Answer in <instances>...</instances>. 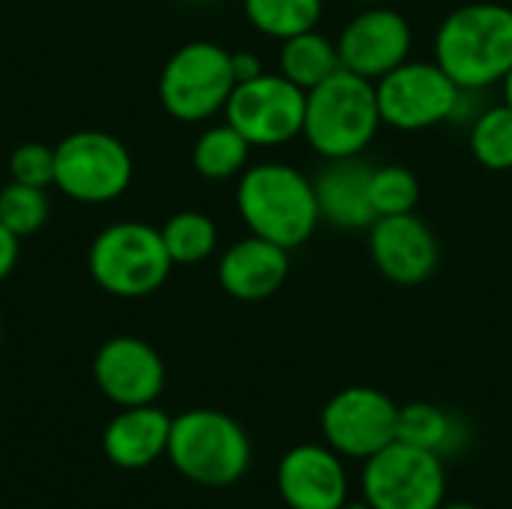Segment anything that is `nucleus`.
Listing matches in <instances>:
<instances>
[{"mask_svg":"<svg viewBox=\"0 0 512 509\" xmlns=\"http://www.w3.org/2000/svg\"><path fill=\"white\" fill-rule=\"evenodd\" d=\"M165 249L177 264L189 267V264H201L213 255L216 243H219V228L216 222L201 213V210H180L174 216L165 219V225L159 228Z\"/></svg>","mask_w":512,"mask_h":509,"instance_id":"23","label":"nucleus"},{"mask_svg":"<svg viewBox=\"0 0 512 509\" xmlns=\"http://www.w3.org/2000/svg\"><path fill=\"white\" fill-rule=\"evenodd\" d=\"M384 126L423 132L456 120L462 87L435 60H405L375 81Z\"/></svg>","mask_w":512,"mask_h":509,"instance_id":"8","label":"nucleus"},{"mask_svg":"<svg viewBox=\"0 0 512 509\" xmlns=\"http://www.w3.org/2000/svg\"><path fill=\"white\" fill-rule=\"evenodd\" d=\"M342 69V60H339V45L318 33L315 30H306L300 36H291L282 42V51H279V72L294 81L297 87L303 90H312L318 87L321 81H327L330 75H336Z\"/></svg>","mask_w":512,"mask_h":509,"instance_id":"19","label":"nucleus"},{"mask_svg":"<svg viewBox=\"0 0 512 509\" xmlns=\"http://www.w3.org/2000/svg\"><path fill=\"white\" fill-rule=\"evenodd\" d=\"M474 159L489 171H510L512 168V108L507 102L483 108L471 120L468 135Z\"/></svg>","mask_w":512,"mask_h":509,"instance_id":"24","label":"nucleus"},{"mask_svg":"<svg viewBox=\"0 0 512 509\" xmlns=\"http://www.w3.org/2000/svg\"><path fill=\"white\" fill-rule=\"evenodd\" d=\"M336 45H339L342 69L378 81L408 60L414 33L402 12L369 3L345 24Z\"/></svg>","mask_w":512,"mask_h":509,"instance_id":"12","label":"nucleus"},{"mask_svg":"<svg viewBox=\"0 0 512 509\" xmlns=\"http://www.w3.org/2000/svg\"><path fill=\"white\" fill-rule=\"evenodd\" d=\"M0 348H3V327H0Z\"/></svg>","mask_w":512,"mask_h":509,"instance_id":"34","label":"nucleus"},{"mask_svg":"<svg viewBox=\"0 0 512 509\" xmlns=\"http://www.w3.org/2000/svg\"><path fill=\"white\" fill-rule=\"evenodd\" d=\"M357 3H381V0H357Z\"/></svg>","mask_w":512,"mask_h":509,"instance_id":"33","label":"nucleus"},{"mask_svg":"<svg viewBox=\"0 0 512 509\" xmlns=\"http://www.w3.org/2000/svg\"><path fill=\"white\" fill-rule=\"evenodd\" d=\"M276 486L291 509H342L348 504V474L333 447H291L279 462Z\"/></svg>","mask_w":512,"mask_h":509,"instance_id":"15","label":"nucleus"},{"mask_svg":"<svg viewBox=\"0 0 512 509\" xmlns=\"http://www.w3.org/2000/svg\"><path fill=\"white\" fill-rule=\"evenodd\" d=\"M237 213L249 234L300 249L321 225L315 183L288 162L249 165L237 180Z\"/></svg>","mask_w":512,"mask_h":509,"instance_id":"1","label":"nucleus"},{"mask_svg":"<svg viewBox=\"0 0 512 509\" xmlns=\"http://www.w3.org/2000/svg\"><path fill=\"white\" fill-rule=\"evenodd\" d=\"M186 3H198V6H204V3H213V0H186Z\"/></svg>","mask_w":512,"mask_h":509,"instance_id":"32","label":"nucleus"},{"mask_svg":"<svg viewBox=\"0 0 512 509\" xmlns=\"http://www.w3.org/2000/svg\"><path fill=\"white\" fill-rule=\"evenodd\" d=\"M171 420L156 405L120 408L102 432V453L111 465L123 471H141L168 453Z\"/></svg>","mask_w":512,"mask_h":509,"instance_id":"18","label":"nucleus"},{"mask_svg":"<svg viewBox=\"0 0 512 509\" xmlns=\"http://www.w3.org/2000/svg\"><path fill=\"white\" fill-rule=\"evenodd\" d=\"M435 63L462 87L486 90L512 69V6L465 3L435 33Z\"/></svg>","mask_w":512,"mask_h":509,"instance_id":"2","label":"nucleus"},{"mask_svg":"<svg viewBox=\"0 0 512 509\" xmlns=\"http://www.w3.org/2000/svg\"><path fill=\"white\" fill-rule=\"evenodd\" d=\"M231 69H234V78H237V84H240V81L258 78V75L264 72V63H261V57L252 54V51H231Z\"/></svg>","mask_w":512,"mask_h":509,"instance_id":"29","label":"nucleus"},{"mask_svg":"<svg viewBox=\"0 0 512 509\" xmlns=\"http://www.w3.org/2000/svg\"><path fill=\"white\" fill-rule=\"evenodd\" d=\"M51 216V201L42 186H27L9 180L0 189V225H6L18 240L36 234Z\"/></svg>","mask_w":512,"mask_h":509,"instance_id":"25","label":"nucleus"},{"mask_svg":"<svg viewBox=\"0 0 512 509\" xmlns=\"http://www.w3.org/2000/svg\"><path fill=\"white\" fill-rule=\"evenodd\" d=\"M399 405L375 387H345L321 411L327 447L345 459H372L396 441Z\"/></svg>","mask_w":512,"mask_h":509,"instance_id":"11","label":"nucleus"},{"mask_svg":"<svg viewBox=\"0 0 512 509\" xmlns=\"http://www.w3.org/2000/svg\"><path fill=\"white\" fill-rule=\"evenodd\" d=\"M18 255H21V240L6 225H0V282L15 270Z\"/></svg>","mask_w":512,"mask_h":509,"instance_id":"28","label":"nucleus"},{"mask_svg":"<svg viewBox=\"0 0 512 509\" xmlns=\"http://www.w3.org/2000/svg\"><path fill=\"white\" fill-rule=\"evenodd\" d=\"M222 114L252 147H282L303 135L306 90L282 72H261L231 90Z\"/></svg>","mask_w":512,"mask_h":509,"instance_id":"10","label":"nucleus"},{"mask_svg":"<svg viewBox=\"0 0 512 509\" xmlns=\"http://www.w3.org/2000/svg\"><path fill=\"white\" fill-rule=\"evenodd\" d=\"M132 183V153L99 129H81L54 144V186L78 204L117 201Z\"/></svg>","mask_w":512,"mask_h":509,"instance_id":"7","label":"nucleus"},{"mask_svg":"<svg viewBox=\"0 0 512 509\" xmlns=\"http://www.w3.org/2000/svg\"><path fill=\"white\" fill-rule=\"evenodd\" d=\"M165 456L189 483L225 489L246 477L252 465V444L234 417L213 408H192L171 420Z\"/></svg>","mask_w":512,"mask_h":509,"instance_id":"4","label":"nucleus"},{"mask_svg":"<svg viewBox=\"0 0 512 509\" xmlns=\"http://www.w3.org/2000/svg\"><path fill=\"white\" fill-rule=\"evenodd\" d=\"M93 381L117 408L156 405L165 390V363L138 336H114L93 357Z\"/></svg>","mask_w":512,"mask_h":509,"instance_id":"13","label":"nucleus"},{"mask_svg":"<svg viewBox=\"0 0 512 509\" xmlns=\"http://www.w3.org/2000/svg\"><path fill=\"white\" fill-rule=\"evenodd\" d=\"M372 165L360 156L327 159L315 183L321 222L339 231H369L375 222V210L369 201Z\"/></svg>","mask_w":512,"mask_h":509,"instance_id":"17","label":"nucleus"},{"mask_svg":"<svg viewBox=\"0 0 512 509\" xmlns=\"http://www.w3.org/2000/svg\"><path fill=\"white\" fill-rule=\"evenodd\" d=\"M501 87H504V102L512 108V69L507 72V78L501 81Z\"/></svg>","mask_w":512,"mask_h":509,"instance_id":"30","label":"nucleus"},{"mask_svg":"<svg viewBox=\"0 0 512 509\" xmlns=\"http://www.w3.org/2000/svg\"><path fill=\"white\" fill-rule=\"evenodd\" d=\"M252 144L225 120L216 126H207L195 147H192V165L204 180H231L240 177L249 165Z\"/></svg>","mask_w":512,"mask_h":509,"instance_id":"21","label":"nucleus"},{"mask_svg":"<svg viewBox=\"0 0 512 509\" xmlns=\"http://www.w3.org/2000/svg\"><path fill=\"white\" fill-rule=\"evenodd\" d=\"M243 12L261 36L285 42L321 24L324 0H243Z\"/></svg>","mask_w":512,"mask_h":509,"instance_id":"22","label":"nucleus"},{"mask_svg":"<svg viewBox=\"0 0 512 509\" xmlns=\"http://www.w3.org/2000/svg\"><path fill=\"white\" fill-rule=\"evenodd\" d=\"M234 87L231 51L216 42L195 39L165 60L159 75V102L180 123H204L225 111Z\"/></svg>","mask_w":512,"mask_h":509,"instance_id":"6","label":"nucleus"},{"mask_svg":"<svg viewBox=\"0 0 512 509\" xmlns=\"http://www.w3.org/2000/svg\"><path fill=\"white\" fill-rule=\"evenodd\" d=\"M9 180L27 186H54V147L39 141H24L9 153Z\"/></svg>","mask_w":512,"mask_h":509,"instance_id":"27","label":"nucleus"},{"mask_svg":"<svg viewBox=\"0 0 512 509\" xmlns=\"http://www.w3.org/2000/svg\"><path fill=\"white\" fill-rule=\"evenodd\" d=\"M396 441L414 444V447L438 453L444 459L447 453L459 450V444H462V423L453 414H447L444 408L432 405V402L399 405Z\"/></svg>","mask_w":512,"mask_h":509,"instance_id":"20","label":"nucleus"},{"mask_svg":"<svg viewBox=\"0 0 512 509\" xmlns=\"http://www.w3.org/2000/svg\"><path fill=\"white\" fill-rule=\"evenodd\" d=\"M384 126L375 81L339 69L318 87L306 90L303 138L324 159L363 156Z\"/></svg>","mask_w":512,"mask_h":509,"instance_id":"3","label":"nucleus"},{"mask_svg":"<svg viewBox=\"0 0 512 509\" xmlns=\"http://www.w3.org/2000/svg\"><path fill=\"white\" fill-rule=\"evenodd\" d=\"M87 270L105 294L138 300L168 282L174 261L165 249L159 228L129 219L114 222L93 237L87 252Z\"/></svg>","mask_w":512,"mask_h":509,"instance_id":"5","label":"nucleus"},{"mask_svg":"<svg viewBox=\"0 0 512 509\" xmlns=\"http://www.w3.org/2000/svg\"><path fill=\"white\" fill-rule=\"evenodd\" d=\"M369 201L378 216H402L414 213L420 201V180L405 165H378L369 180Z\"/></svg>","mask_w":512,"mask_h":509,"instance_id":"26","label":"nucleus"},{"mask_svg":"<svg viewBox=\"0 0 512 509\" xmlns=\"http://www.w3.org/2000/svg\"><path fill=\"white\" fill-rule=\"evenodd\" d=\"M369 255L378 273L393 285H420L438 270L441 246L417 213H402L378 216L369 225Z\"/></svg>","mask_w":512,"mask_h":509,"instance_id":"14","label":"nucleus"},{"mask_svg":"<svg viewBox=\"0 0 512 509\" xmlns=\"http://www.w3.org/2000/svg\"><path fill=\"white\" fill-rule=\"evenodd\" d=\"M288 270H291L288 249L249 234L225 249L216 276L228 297L243 303H258L273 297L285 285Z\"/></svg>","mask_w":512,"mask_h":509,"instance_id":"16","label":"nucleus"},{"mask_svg":"<svg viewBox=\"0 0 512 509\" xmlns=\"http://www.w3.org/2000/svg\"><path fill=\"white\" fill-rule=\"evenodd\" d=\"M438 509H483V507H477V504H441Z\"/></svg>","mask_w":512,"mask_h":509,"instance_id":"31","label":"nucleus"},{"mask_svg":"<svg viewBox=\"0 0 512 509\" xmlns=\"http://www.w3.org/2000/svg\"><path fill=\"white\" fill-rule=\"evenodd\" d=\"M447 495V471L438 453L393 441L363 468V498L372 509H438Z\"/></svg>","mask_w":512,"mask_h":509,"instance_id":"9","label":"nucleus"}]
</instances>
